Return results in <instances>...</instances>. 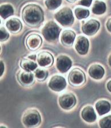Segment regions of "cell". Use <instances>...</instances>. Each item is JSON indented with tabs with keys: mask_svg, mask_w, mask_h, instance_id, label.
<instances>
[{
	"mask_svg": "<svg viewBox=\"0 0 111 128\" xmlns=\"http://www.w3.org/2000/svg\"><path fill=\"white\" fill-rule=\"evenodd\" d=\"M92 3V0H79L78 4L85 7H89Z\"/></svg>",
	"mask_w": 111,
	"mask_h": 128,
	"instance_id": "4316f807",
	"label": "cell"
},
{
	"mask_svg": "<svg viewBox=\"0 0 111 128\" xmlns=\"http://www.w3.org/2000/svg\"><path fill=\"white\" fill-rule=\"evenodd\" d=\"M14 14V8L9 4H2L0 6V15L3 19H6Z\"/></svg>",
	"mask_w": 111,
	"mask_h": 128,
	"instance_id": "44dd1931",
	"label": "cell"
},
{
	"mask_svg": "<svg viewBox=\"0 0 111 128\" xmlns=\"http://www.w3.org/2000/svg\"><path fill=\"white\" fill-rule=\"evenodd\" d=\"M76 34L74 31L70 30H64L61 35V42L64 46H72L76 39Z\"/></svg>",
	"mask_w": 111,
	"mask_h": 128,
	"instance_id": "4fadbf2b",
	"label": "cell"
},
{
	"mask_svg": "<svg viewBox=\"0 0 111 128\" xmlns=\"http://www.w3.org/2000/svg\"><path fill=\"white\" fill-rule=\"evenodd\" d=\"M54 18L64 27L71 26L74 21L72 9L69 7H64L60 9L54 14Z\"/></svg>",
	"mask_w": 111,
	"mask_h": 128,
	"instance_id": "3957f363",
	"label": "cell"
},
{
	"mask_svg": "<svg viewBox=\"0 0 111 128\" xmlns=\"http://www.w3.org/2000/svg\"><path fill=\"white\" fill-rule=\"evenodd\" d=\"M74 48L76 52L80 55H85L88 53L89 48V42L87 38L83 35L77 37L75 42Z\"/></svg>",
	"mask_w": 111,
	"mask_h": 128,
	"instance_id": "9c48e42d",
	"label": "cell"
},
{
	"mask_svg": "<svg viewBox=\"0 0 111 128\" xmlns=\"http://www.w3.org/2000/svg\"><path fill=\"white\" fill-rule=\"evenodd\" d=\"M99 125L101 128H111V114L100 119Z\"/></svg>",
	"mask_w": 111,
	"mask_h": 128,
	"instance_id": "d4e9b609",
	"label": "cell"
},
{
	"mask_svg": "<svg viewBox=\"0 0 111 128\" xmlns=\"http://www.w3.org/2000/svg\"><path fill=\"white\" fill-rule=\"evenodd\" d=\"M95 108L100 116L108 113L111 109V104L108 101L100 100L95 104Z\"/></svg>",
	"mask_w": 111,
	"mask_h": 128,
	"instance_id": "e0dca14e",
	"label": "cell"
},
{
	"mask_svg": "<svg viewBox=\"0 0 111 128\" xmlns=\"http://www.w3.org/2000/svg\"><path fill=\"white\" fill-rule=\"evenodd\" d=\"M66 1H68V2H69L72 3V2H74L76 1L77 0H66Z\"/></svg>",
	"mask_w": 111,
	"mask_h": 128,
	"instance_id": "d6a6232c",
	"label": "cell"
},
{
	"mask_svg": "<svg viewBox=\"0 0 111 128\" xmlns=\"http://www.w3.org/2000/svg\"><path fill=\"white\" fill-rule=\"evenodd\" d=\"M42 43V39L37 34H31L26 39V45L30 50L35 51L40 48Z\"/></svg>",
	"mask_w": 111,
	"mask_h": 128,
	"instance_id": "8fae6325",
	"label": "cell"
},
{
	"mask_svg": "<svg viewBox=\"0 0 111 128\" xmlns=\"http://www.w3.org/2000/svg\"><path fill=\"white\" fill-rule=\"evenodd\" d=\"M18 80L24 85H29L33 83L34 75L32 72L24 70L20 71L18 75Z\"/></svg>",
	"mask_w": 111,
	"mask_h": 128,
	"instance_id": "ac0fdd59",
	"label": "cell"
},
{
	"mask_svg": "<svg viewBox=\"0 0 111 128\" xmlns=\"http://www.w3.org/2000/svg\"><path fill=\"white\" fill-rule=\"evenodd\" d=\"M86 76L81 69L75 68L71 70L68 75V82L73 86H78L85 82Z\"/></svg>",
	"mask_w": 111,
	"mask_h": 128,
	"instance_id": "5b68a950",
	"label": "cell"
},
{
	"mask_svg": "<svg viewBox=\"0 0 111 128\" xmlns=\"http://www.w3.org/2000/svg\"><path fill=\"white\" fill-rule=\"evenodd\" d=\"M20 66L24 70L28 72L35 71L37 68L35 61L29 58H22L20 61Z\"/></svg>",
	"mask_w": 111,
	"mask_h": 128,
	"instance_id": "d6986e66",
	"label": "cell"
},
{
	"mask_svg": "<svg viewBox=\"0 0 111 128\" xmlns=\"http://www.w3.org/2000/svg\"><path fill=\"white\" fill-rule=\"evenodd\" d=\"M37 61L41 67H50L54 63V57L50 52L44 51L38 54Z\"/></svg>",
	"mask_w": 111,
	"mask_h": 128,
	"instance_id": "7c38bea8",
	"label": "cell"
},
{
	"mask_svg": "<svg viewBox=\"0 0 111 128\" xmlns=\"http://www.w3.org/2000/svg\"><path fill=\"white\" fill-rule=\"evenodd\" d=\"M28 58L32 60L33 61H35L36 59V54H32V55H30L29 57H28Z\"/></svg>",
	"mask_w": 111,
	"mask_h": 128,
	"instance_id": "4dcf8cb0",
	"label": "cell"
},
{
	"mask_svg": "<svg viewBox=\"0 0 111 128\" xmlns=\"http://www.w3.org/2000/svg\"><path fill=\"white\" fill-rule=\"evenodd\" d=\"M81 116L84 121L92 123L96 120L97 116L93 107L92 106H86L84 107L81 111Z\"/></svg>",
	"mask_w": 111,
	"mask_h": 128,
	"instance_id": "9a60e30c",
	"label": "cell"
},
{
	"mask_svg": "<svg viewBox=\"0 0 111 128\" xmlns=\"http://www.w3.org/2000/svg\"><path fill=\"white\" fill-rule=\"evenodd\" d=\"M48 86L52 91L61 92L67 86V82L64 77L60 75H55L50 79Z\"/></svg>",
	"mask_w": 111,
	"mask_h": 128,
	"instance_id": "ba28073f",
	"label": "cell"
},
{
	"mask_svg": "<svg viewBox=\"0 0 111 128\" xmlns=\"http://www.w3.org/2000/svg\"><path fill=\"white\" fill-rule=\"evenodd\" d=\"M76 98L72 93L64 94L60 96L59 98L60 106L64 110H70L76 104Z\"/></svg>",
	"mask_w": 111,
	"mask_h": 128,
	"instance_id": "8992f818",
	"label": "cell"
},
{
	"mask_svg": "<svg viewBox=\"0 0 111 128\" xmlns=\"http://www.w3.org/2000/svg\"><path fill=\"white\" fill-rule=\"evenodd\" d=\"M61 28L53 20L46 22L41 30V33L44 39L49 42H55L58 40Z\"/></svg>",
	"mask_w": 111,
	"mask_h": 128,
	"instance_id": "7a4b0ae2",
	"label": "cell"
},
{
	"mask_svg": "<svg viewBox=\"0 0 111 128\" xmlns=\"http://www.w3.org/2000/svg\"><path fill=\"white\" fill-rule=\"evenodd\" d=\"M41 117L39 112L36 109H29L24 113L22 122L26 127H35L39 125Z\"/></svg>",
	"mask_w": 111,
	"mask_h": 128,
	"instance_id": "277c9868",
	"label": "cell"
},
{
	"mask_svg": "<svg viewBox=\"0 0 111 128\" xmlns=\"http://www.w3.org/2000/svg\"><path fill=\"white\" fill-rule=\"evenodd\" d=\"M34 74L36 78L38 80H45L48 77V72L46 70L42 69H36L34 71Z\"/></svg>",
	"mask_w": 111,
	"mask_h": 128,
	"instance_id": "cb8c5ba5",
	"label": "cell"
},
{
	"mask_svg": "<svg viewBox=\"0 0 111 128\" xmlns=\"http://www.w3.org/2000/svg\"><path fill=\"white\" fill-rule=\"evenodd\" d=\"M106 27L108 31L111 33V18H110L107 20L106 23Z\"/></svg>",
	"mask_w": 111,
	"mask_h": 128,
	"instance_id": "83f0119b",
	"label": "cell"
},
{
	"mask_svg": "<svg viewBox=\"0 0 111 128\" xmlns=\"http://www.w3.org/2000/svg\"><path fill=\"white\" fill-rule=\"evenodd\" d=\"M100 28V23L98 20L90 19L82 25L81 30L84 34L92 36L96 34Z\"/></svg>",
	"mask_w": 111,
	"mask_h": 128,
	"instance_id": "52a82bcc",
	"label": "cell"
},
{
	"mask_svg": "<svg viewBox=\"0 0 111 128\" xmlns=\"http://www.w3.org/2000/svg\"><path fill=\"white\" fill-rule=\"evenodd\" d=\"M107 5L104 1L95 0L92 8L93 14L96 15H101L106 12Z\"/></svg>",
	"mask_w": 111,
	"mask_h": 128,
	"instance_id": "ffe728a7",
	"label": "cell"
},
{
	"mask_svg": "<svg viewBox=\"0 0 111 128\" xmlns=\"http://www.w3.org/2000/svg\"><path fill=\"white\" fill-rule=\"evenodd\" d=\"M0 68H1V72H0V76H2L3 72H4V69H5V67H4V64H3V61H0Z\"/></svg>",
	"mask_w": 111,
	"mask_h": 128,
	"instance_id": "f1b7e54d",
	"label": "cell"
},
{
	"mask_svg": "<svg viewBox=\"0 0 111 128\" xmlns=\"http://www.w3.org/2000/svg\"><path fill=\"white\" fill-rule=\"evenodd\" d=\"M6 27L8 31L13 34L18 33L21 31L22 24L18 18H9L6 22Z\"/></svg>",
	"mask_w": 111,
	"mask_h": 128,
	"instance_id": "2e32d148",
	"label": "cell"
},
{
	"mask_svg": "<svg viewBox=\"0 0 111 128\" xmlns=\"http://www.w3.org/2000/svg\"><path fill=\"white\" fill-rule=\"evenodd\" d=\"M72 66V61L65 55H60L56 59V68L62 73L67 72Z\"/></svg>",
	"mask_w": 111,
	"mask_h": 128,
	"instance_id": "30bf717a",
	"label": "cell"
},
{
	"mask_svg": "<svg viewBox=\"0 0 111 128\" xmlns=\"http://www.w3.org/2000/svg\"><path fill=\"white\" fill-rule=\"evenodd\" d=\"M107 89L109 91L111 92V80L109 81V82H107Z\"/></svg>",
	"mask_w": 111,
	"mask_h": 128,
	"instance_id": "f546056e",
	"label": "cell"
},
{
	"mask_svg": "<svg viewBox=\"0 0 111 128\" xmlns=\"http://www.w3.org/2000/svg\"><path fill=\"white\" fill-rule=\"evenodd\" d=\"M89 75L95 80H100L104 76L105 70L102 66L99 64H93L88 69Z\"/></svg>",
	"mask_w": 111,
	"mask_h": 128,
	"instance_id": "5bb4252c",
	"label": "cell"
},
{
	"mask_svg": "<svg viewBox=\"0 0 111 128\" xmlns=\"http://www.w3.org/2000/svg\"><path fill=\"white\" fill-rule=\"evenodd\" d=\"M63 0H45V5L50 10H56L61 6Z\"/></svg>",
	"mask_w": 111,
	"mask_h": 128,
	"instance_id": "603a6c76",
	"label": "cell"
},
{
	"mask_svg": "<svg viewBox=\"0 0 111 128\" xmlns=\"http://www.w3.org/2000/svg\"><path fill=\"white\" fill-rule=\"evenodd\" d=\"M74 14L78 20H82L87 18L90 15V12L87 9L78 7L74 9Z\"/></svg>",
	"mask_w": 111,
	"mask_h": 128,
	"instance_id": "7402d4cb",
	"label": "cell"
},
{
	"mask_svg": "<svg viewBox=\"0 0 111 128\" xmlns=\"http://www.w3.org/2000/svg\"><path fill=\"white\" fill-rule=\"evenodd\" d=\"M108 64H109V65H110L111 67V54L108 58Z\"/></svg>",
	"mask_w": 111,
	"mask_h": 128,
	"instance_id": "1f68e13d",
	"label": "cell"
},
{
	"mask_svg": "<svg viewBox=\"0 0 111 128\" xmlns=\"http://www.w3.org/2000/svg\"><path fill=\"white\" fill-rule=\"evenodd\" d=\"M9 38V34L4 27H1L0 28V40L1 42L7 40Z\"/></svg>",
	"mask_w": 111,
	"mask_h": 128,
	"instance_id": "484cf974",
	"label": "cell"
},
{
	"mask_svg": "<svg viewBox=\"0 0 111 128\" xmlns=\"http://www.w3.org/2000/svg\"><path fill=\"white\" fill-rule=\"evenodd\" d=\"M22 18L26 25L37 27L44 21V12L39 5L29 4L22 9Z\"/></svg>",
	"mask_w": 111,
	"mask_h": 128,
	"instance_id": "6da1fadb",
	"label": "cell"
}]
</instances>
